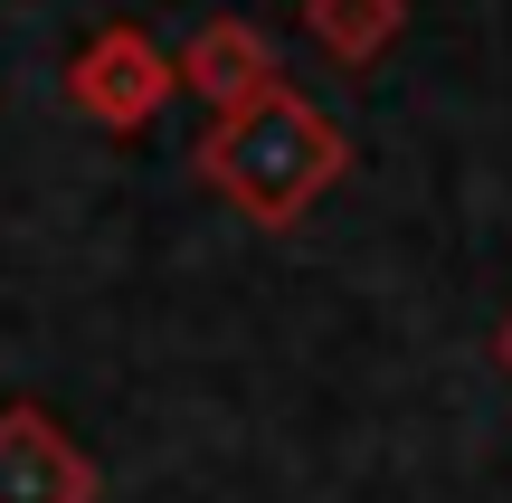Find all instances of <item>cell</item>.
Returning <instances> with one entry per match:
<instances>
[{"label": "cell", "instance_id": "6da1fadb", "mask_svg": "<svg viewBox=\"0 0 512 503\" xmlns=\"http://www.w3.org/2000/svg\"><path fill=\"white\" fill-rule=\"evenodd\" d=\"M342 171V143L323 133V114L294 95H256L247 114H228V133L209 143V181L256 219H285Z\"/></svg>", "mask_w": 512, "mask_h": 503}, {"label": "cell", "instance_id": "7a4b0ae2", "mask_svg": "<svg viewBox=\"0 0 512 503\" xmlns=\"http://www.w3.org/2000/svg\"><path fill=\"white\" fill-rule=\"evenodd\" d=\"M0 503H86V466L38 409L0 418Z\"/></svg>", "mask_w": 512, "mask_h": 503}, {"label": "cell", "instance_id": "3957f363", "mask_svg": "<svg viewBox=\"0 0 512 503\" xmlns=\"http://www.w3.org/2000/svg\"><path fill=\"white\" fill-rule=\"evenodd\" d=\"M190 76H200V86H247V76H256V38L247 29H209V48L200 57H190Z\"/></svg>", "mask_w": 512, "mask_h": 503}]
</instances>
